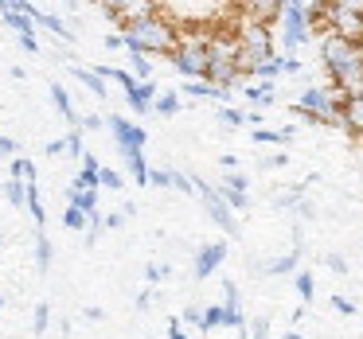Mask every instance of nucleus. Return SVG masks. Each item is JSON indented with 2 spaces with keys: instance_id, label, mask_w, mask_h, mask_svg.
I'll return each mask as SVG.
<instances>
[{
  "instance_id": "obj_1",
  "label": "nucleus",
  "mask_w": 363,
  "mask_h": 339,
  "mask_svg": "<svg viewBox=\"0 0 363 339\" xmlns=\"http://www.w3.org/2000/svg\"><path fill=\"white\" fill-rule=\"evenodd\" d=\"M121 40H125V51L172 55L176 40H180V28L157 12V16H145V20H137V24H125V28H121Z\"/></svg>"
},
{
  "instance_id": "obj_2",
  "label": "nucleus",
  "mask_w": 363,
  "mask_h": 339,
  "mask_svg": "<svg viewBox=\"0 0 363 339\" xmlns=\"http://www.w3.org/2000/svg\"><path fill=\"white\" fill-rule=\"evenodd\" d=\"M207 40H211L207 28H180V40H176L168 63H172L184 79H207V67H211Z\"/></svg>"
},
{
  "instance_id": "obj_3",
  "label": "nucleus",
  "mask_w": 363,
  "mask_h": 339,
  "mask_svg": "<svg viewBox=\"0 0 363 339\" xmlns=\"http://www.w3.org/2000/svg\"><path fill=\"white\" fill-rule=\"evenodd\" d=\"M320 63H324V71H328V79H340V74L355 71V67H363L359 63V43L344 40V35L324 32V40H320Z\"/></svg>"
},
{
  "instance_id": "obj_4",
  "label": "nucleus",
  "mask_w": 363,
  "mask_h": 339,
  "mask_svg": "<svg viewBox=\"0 0 363 339\" xmlns=\"http://www.w3.org/2000/svg\"><path fill=\"white\" fill-rule=\"evenodd\" d=\"M196 180V195H199V203H203V211L211 214V222L219 230H227L230 238H238L242 230H238V219H235V211H230V203L223 199V191L219 188H211V183L203 180V176H191Z\"/></svg>"
},
{
  "instance_id": "obj_5",
  "label": "nucleus",
  "mask_w": 363,
  "mask_h": 339,
  "mask_svg": "<svg viewBox=\"0 0 363 339\" xmlns=\"http://www.w3.org/2000/svg\"><path fill=\"white\" fill-rule=\"evenodd\" d=\"M277 24H281L285 51H297L301 43H308V35H313V24H308V0H285Z\"/></svg>"
},
{
  "instance_id": "obj_6",
  "label": "nucleus",
  "mask_w": 363,
  "mask_h": 339,
  "mask_svg": "<svg viewBox=\"0 0 363 339\" xmlns=\"http://www.w3.org/2000/svg\"><path fill=\"white\" fill-rule=\"evenodd\" d=\"M230 32L238 35V43L258 55H277L274 51V35H269V24H262L258 16H246V12H235L230 16Z\"/></svg>"
},
{
  "instance_id": "obj_7",
  "label": "nucleus",
  "mask_w": 363,
  "mask_h": 339,
  "mask_svg": "<svg viewBox=\"0 0 363 339\" xmlns=\"http://www.w3.org/2000/svg\"><path fill=\"white\" fill-rule=\"evenodd\" d=\"M324 32L344 35V40H352V43H363V12L340 8V4H328V0H324Z\"/></svg>"
},
{
  "instance_id": "obj_8",
  "label": "nucleus",
  "mask_w": 363,
  "mask_h": 339,
  "mask_svg": "<svg viewBox=\"0 0 363 339\" xmlns=\"http://www.w3.org/2000/svg\"><path fill=\"white\" fill-rule=\"evenodd\" d=\"M106 125H110L113 144H118L121 156H125V152H133V149H145V141H149V133H145V129L137 125V121L121 117V113H110V117H106Z\"/></svg>"
},
{
  "instance_id": "obj_9",
  "label": "nucleus",
  "mask_w": 363,
  "mask_h": 339,
  "mask_svg": "<svg viewBox=\"0 0 363 339\" xmlns=\"http://www.w3.org/2000/svg\"><path fill=\"white\" fill-rule=\"evenodd\" d=\"M223 261H227V242H203V246H199V253H196V261H191L196 281H207Z\"/></svg>"
},
{
  "instance_id": "obj_10",
  "label": "nucleus",
  "mask_w": 363,
  "mask_h": 339,
  "mask_svg": "<svg viewBox=\"0 0 363 339\" xmlns=\"http://www.w3.org/2000/svg\"><path fill=\"white\" fill-rule=\"evenodd\" d=\"M0 16H4V24L12 28V32H16V40H20V47L28 51V55H40V40H35V20L32 16H24V12H0Z\"/></svg>"
},
{
  "instance_id": "obj_11",
  "label": "nucleus",
  "mask_w": 363,
  "mask_h": 339,
  "mask_svg": "<svg viewBox=\"0 0 363 339\" xmlns=\"http://www.w3.org/2000/svg\"><path fill=\"white\" fill-rule=\"evenodd\" d=\"M301 258H305V250L301 246H293L289 253H281V258H274V261H250V273H266V277H293L301 269Z\"/></svg>"
},
{
  "instance_id": "obj_12",
  "label": "nucleus",
  "mask_w": 363,
  "mask_h": 339,
  "mask_svg": "<svg viewBox=\"0 0 363 339\" xmlns=\"http://www.w3.org/2000/svg\"><path fill=\"white\" fill-rule=\"evenodd\" d=\"M281 8L285 0H235V12H246V16H258L262 24L274 28L281 20Z\"/></svg>"
},
{
  "instance_id": "obj_13",
  "label": "nucleus",
  "mask_w": 363,
  "mask_h": 339,
  "mask_svg": "<svg viewBox=\"0 0 363 339\" xmlns=\"http://www.w3.org/2000/svg\"><path fill=\"white\" fill-rule=\"evenodd\" d=\"M160 4L164 0H121V8H118V24L125 28V24H137V20H145V16H157L160 12Z\"/></svg>"
},
{
  "instance_id": "obj_14",
  "label": "nucleus",
  "mask_w": 363,
  "mask_h": 339,
  "mask_svg": "<svg viewBox=\"0 0 363 339\" xmlns=\"http://www.w3.org/2000/svg\"><path fill=\"white\" fill-rule=\"evenodd\" d=\"M340 129L347 137H359L363 141V98H344L340 102Z\"/></svg>"
},
{
  "instance_id": "obj_15",
  "label": "nucleus",
  "mask_w": 363,
  "mask_h": 339,
  "mask_svg": "<svg viewBox=\"0 0 363 339\" xmlns=\"http://www.w3.org/2000/svg\"><path fill=\"white\" fill-rule=\"evenodd\" d=\"M157 82L152 79H145V82H137L133 90H125V102H129V110L137 113V117H141V113H149L152 110V102H157Z\"/></svg>"
},
{
  "instance_id": "obj_16",
  "label": "nucleus",
  "mask_w": 363,
  "mask_h": 339,
  "mask_svg": "<svg viewBox=\"0 0 363 339\" xmlns=\"http://www.w3.org/2000/svg\"><path fill=\"white\" fill-rule=\"evenodd\" d=\"M51 102H55V110L67 117V125H71V129H82V113L71 105V94H67L59 82H51Z\"/></svg>"
},
{
  "instance_id": "obj_17",
  "label": "nucleus",
  "mask_w": 363,
  "mask_h": 339,
  "mask_svg": "<svg viewBox=\"0 0 363 339\" xmlns=\"http://www.w3.org/2000/svg\"><path fill=\"white\" fill-rule=\"evenodd\" d=\"M67 203L82 207L86 214H98V188H79V183H71V191H67Z\"/></svg>"
},
{
  "instance_id": "obj_18",
  "label": "nucleus",
  "mask_w": 363,
  "mask_h": 339,
  "mask_svg": "<svg viewBox=\"0 0 363 339\" xmlns=\"http://www.w3.org/2000/svg\"><path fill=\"white\" fill-rule=\"evenodd\" d=\"M180 94H184V98H223L227 90H219L215 82H207V79H184Z\"/></svg>"
},
{
  "instance_id": "obj_19",
  "label": "nucleus",
  "mask_w": 363,
  "mask_h": 339,
  "mask_svg": "<svg viewBox=\"0 0 363 339\" xmlns=\"http://www.w3.org/2000/svg\"><path fill=\"white\" fill-rule=\"evenodd\" d=\"M242 94L250 98L254 105H262V110H266V105H274V82L258 79V82H250V86H242Z\"/></svg>"
},
{
  "instance_id": "obj_20",
  "label": "nucleus",
  "mask_w": 363,
  "mask_h": 339,
  "mask_svg": "<svg viewBox=\"0 0 363 339\" xmlns=\"http://www.w3.org/2000/svg\"><path fill=\"white\" fill-rule=\"evenodd\" d=\"M125 168H129V176H133L141 188H149V160H145V149L125 152Z\"/></svg>"
},
{
  "instance_id": "obj_21",
  "label": "nucleus",
  "mask_w": 363,
  "mask_h": 339,
  "mask_svg": "<svg viewBox=\"0 0 363 339\" xmlns=\"http://www.w3.org/2000/svg\"><path fill=\"white\" fill-rule=\"evenodd\" d=\"M71 74H74V79H79L94 98H106V79H102L98 71H86V67H71Z\"/></svg>"
},
{
  "instance_id": "obj_22",
  "label": "nucleus",
  "mask_w": 363,
  "mask_h": 339,
  "mask_svg": "<svg viewBox=\"0 0 363 339\" xmlns=\"http://www.w3.org/2000/svg\"><path fill=\"white\" fill-rule=\"evenodd\" d=\"M180 90H164V94H157V102H152V110H157L160 113V117H176V113H180Z\"/></svg>"
},
{
  "instance_id": "obj_23",
  "label": "nucleus",
  "mask_w": 363,
  "mask_h": 339,
  "mask_svg": "<svg viewBox=\"0 0 363 339\" xmlns=\"http://www.w3.org/2000/svg\"><path fill=\"white\" fill-rule=\"evenodd\" d=\"M51 261H55V246H51V238L40 230V238H35V269H40V273H48Z\"/></svg>"
},
{
  "instance_id": "obj_24",
  "label": "nucleus",
  "mask_w": 363,
  "mask_h": 339,
  "mask_svg": "<svg viewBox=\"0 0 363 339\" xmlns=\"http://www.w3.org/2000/svg\"><path fill=\"white\" fill-rule=\"evenodd\" d=\"M35 24H40V28H48L51 35H59V40H67V43L74 40L71 24H63V20H59V16H51V12H40V16H35Z\"/></svg>"
},
{
  "instance_id": "obj_25",
  "label": "nucleus",
  "mask_w": 363,
  "mask_h": 339,
  "mask_svg": "<svg viewBox=\"0 0 363 339\" xmlns=\"http://www.w3.org/2000/svg\"><path fill=\"white\" fill-rule=\"evenodd\" d=\"M4 199H9L12 207H28V180L9 176V180H4Z\"/></svg>"
},
{
  "instance_id": "obj_26",
  "label": "nucleus",
  "mask_w": 363,
  "mask_h": 339,
  "mask_svg": "<svg viewBox=\"0 0 363 339\" xmlns=\"http://www.w3.org/2000/svg\"><path fill=\"white\" fill-rule=\"evenodd\" d=\"M215 328H227V308L223 304L203 308V316H199V331H215Z\"/></svg>"
},
{
  "instance_id": "obj_27",
  "label": "nucleus",
  "mask_w": 363,
  "mask_h": 339,
  "mask_svg": "<svg viewBox=\"0 0 363 339\" xmlns=\"http://www.w3.org/2000/svg\"><path fill=\"white\" fill-rule=\"evenodd\" d=\"M293 289H297V297L308 304V300L316 297V277L308 273V269H297V273H293Z\"/></svg>"
},
{
  "instance_id": "obj_28",
  "label": "nucleus",
  "mask_w": 363,
  "mask_h": 339,
  "mask_svg": "<svg viewBox=\"0 0 363 339\" xmlns=\"http://www.w3.org/2000/svg\"><path fill=\"white\" fill-rule=\"evenodd\" d=\"M250 141L254 144H285V141H293V125L289 129H277V133H274V129H254Z\"/></svg>"
},
{
  "instance_id": "obj_29",
  "label": "nucleus",
  "mask_w": 363,
  "mask_h": 339,
  "mask_svg": "<svg viewBox=\"0 0 363 339\" xmlns=\"http://www.w3.org/2000/svg\"><path fill=\"white\" fill-rule=\"evenodd\" d=\"M9 176H16V180H28V183H35L40 180V172H35V160H28V156H16L9 164Z\"/></svg>"
},
{
  "instance_id": "obj_30",
  "label": "nucleus",
  "mask_w": 363,
  "mask_h": 339,
  "mask_svg": "<svg viewBox=\"0 0 363 339\" xmlns=\"http://www.w3.org/2000/svg\"><path fill=\"white\" fill-rule=\"evenodd\" d=\"M63 226H67V230H86V226H90V214L82 211V207L67 203V211H63Z\"/></svg>"
},
{
  "instance_id": "obj_31",
  "label": "nucleus",
  "mask_w": 363,
  "mask_h": 339,
  "mask_svg": "<svg viewBox=\"0 0 363 339\" xmlns=\"http://www.w3.org/2000/svg\"><path fill=\"white\" fill-rule=\"evenodd\" d=\"M129 67H133V74L137 79H152V63H149V55H145V51H129Z\"/></svg>"
},
{
  "instance_id": "obj_32",
  "label": "nucleus",
  "mask_w": 363,
  "mask_h": 339,
  "mask_svg": "<svg viewBox=\"0 0 363 339\" xmlns=\"http://www.w3.org/2000/svg\"><path fill=\"white\" fill-rule=\"evenodd\" d=\"M277 74H281V55H269V59H262V63H258L254 79H269V82H274Z\"/></svg>"
},
{
  "instance_id": "obj_33",
  "label": "nucleus",
  "mask_w": 363,
  "mask_h": 339,
  "mask_svg": "<svg viewBox=\"0 0 363 339\" xmlns=\"http://www.w3.org/2000/svg\"><path fill=\"white\" fill-rule=\"evenodd\" d=\"M32 328H35V339H43V331L51 328V304L43 300V304H35V320H32Z\"/></svg>"
},
{
  "instance_id": "obj_34",
  "label": "nucleus",
  "mask_w": 363,
  "mask_h": 339,
  "mask_svg": "<svg viewBox=\"0 0 363 339\" xmlns=\"http://www.w3.org/2000/svg\"><path fill=\"white\" fill-rule=\"evenodd\" d=\"M223 199H227L230 203V211H246V207H250V195H246V191H235V188H227V183H223Z\"/></svg>"
},
{
  "instance_id": "obj_35",
  "label": "nucleus",
  "mask_w": 363,
  "mask_h": 339,
  "mask_svg": "<svg viewBox=\"0 0 363 339\" xmlns=\"http://www.w3.org/2000/svg\"><path fill=\"white\" fill-rule=\"evenodd\" d=\"M149 188H172V168H149Z\"/></svg>"
},
{
  "instance_id": "obj_36",
  "label": "nucleus",
  "mask_w": 363,
  "mask_h": 339,
  "mask_svg": "<svg viewBox=\"0 0 363 339\" xmlns=\"http://www.w3.org/2000/svg\"><path fill=\"white\" fill-rule=\"evenodd\" d=\"M67 156H74V160L86 156V152H82V129H71V133H67Z\"/></svg>"
},
{
  "instance_id": "obj_37",
  "label": "nucleus",
  "mask_w": 363,
  "mask_h": 339,
  "mask_svg": "<svg viewBox=\"0 0 363 339\" xmlns=\"http://www.w3.org/2000/svg\"><path fill=\"white\" fill-rule=\"evenodd\" d=\"M219 125H230V129H235V125H246V113H238V110H230V105H223V110H219Z\"/></svg>"
},
{
  "instance_id": "obj_38",
  "label": "nucleus",
  "mask_w": 363,
  "mask_h": 339,
  "mask_svg": "<svg viewBox=\"0 0 363 339\" xmlns=\"http://www.w3.org/2000/svg\"><path fill=\"white\" fill-rule=\"evenodd\" d=\"M172 188L184 191V195H196V180H191V176H184V172H176V168H172Z\"/></svg>"
},
{
  "instance_id": "obj_39",
  "label": "nucleus",
  "mask_w": 363,
  "mask_h": 339,
  "mask_svg": "<svg viewBox=\"0 0 363 339\" xmlns=\"http://www.w3.org/2000/svg\"><path fill=\"white\" fill-rule=\"evenodd\" d=\"M102 188H110V191H121V188H125V180H121V172H113V168H102Z\"/></svg>"
},
{
  "instance_id": "obj_40",
  "label": "nucleus",
  "mask_w": 363,
  "mask_h": 339,
  "mask_svg": "<svg viewBox=\"0 0 363 339\" xmlns=\"http://www.w3.org/2000/svg\"><path fill=\"white\" fill-rule=\"evenodd\" d=\"M250 339H274V335H269V320H266V316H258V320L250 323Z\"/></svg>"
},
{
  "instance_id": "obj_41",
  "label": "nucleus",
  "mask_w": 363,
  "mask_h": 339,
  "mask_svg": "<svg viewBox=\"0 0 363 339\" xmlns=\"http://www.w3.org/2000/svg\"><path fill=\"white\" fill-rule=\"evenodd\" d=\"M324 265H328V269H332V273H340V277H344V273H347V261H344V258H340V253H324Z\"/></svg>"
},
{
  "instance_id": "obj_42",
  "label": "nucleus",
  "mask_w": 363,
  "mask_h": 339,
  "mask_svg": "<svg viewBox=\"0 0 363 339\" xmlns=\"http://www.w3.org/2000/svg\"><path fill=\"white\" fill-rule=\"evenodd\" d=\"M227 188H235V191H246V188H250V180H246V176L235 168V172H227Z\"/></svg>"
},
{
  "instance_id": "obj_43",
  "label": "nucleus",
  "mask_w": 363,
  "mask_h": 339,
  "mask_svg": "<svg viewBox=\"0 0 363 339\" xmlns=\"http://www.w3.org/2000/svg\"><path fill=\"white\" fill-rule=\"evenodd\" d=\"M168 273H172L168 265H149V269H145V281H152V285H157V281H164Z\"/></svg>"
},
{
  "instance_id": "obj_44",
  "label": "nucleus",
  "mask_w": 363,
  "mask_h": 339,
  "mask_svg": "<svg viewBox=\"0 0 363 339\" xmlns=\"http://www.w3.org/2000/svg\"><path fill=\"white\" fill-rule=\"evenodd\" d=\"M102 125H106V121L98 117V113H86V117H82V133H98Z\"/></svg>"
},
{
  "instance_id": "obj_45",
  "label": "nucleus",
  "mask_w": 363,
  "mask_h": 339,
  "mask_svg": "<svg viewBox=\"0 0 363 339\" xmlns=\"http://www.w3.org/2000/svg\"><path fill=\"white\" fill-rule=\"evenodd\" d=\"M125 219H129L125 211H113V214H106V230H121V226H125Z\"/></svg>"
},
{
  "instance_id": "obj_46",
  "label": "nucleus",
  "mask_w": 363,
  "mask_h": 339,
  "mask_svg": "<svg viewBox=\"0 0 363 339\" xmlns=\"http://www.w3.org/2000/svg\"><path fill=\"white\" fill-rule=\"evenodd\" d=\"M285 164H289V156H285V152H274V156L262 160V168H269V172H274V168H285Z\"/></svg>"
},
{
  "instance_id": "obj_47",
  "label": "nucleus",
  "mask_w": 363,
  "mask_h": 339,
  "mask_svg": "<svg viewBox=\"0 0 363 339\" xmlns=\"http://www.w3.org/2000/svg\"><path fill=\"white\" fill-rule=\"evenodd\" d=\"M332 308H336V312H344V316H355V304L347 297H332Z\"/></svg>"
},
{
  "instance_id": "obj_48",
  "label": "nucleus",
  "mask_w": 363,
  "mask_h": 339,
  "mask_svg": "<svg viewBox=\"0 0 363 339\" xmlns=\"http://www.w3.org/2000/svg\"><path fill=\"white\" fill-rule=\"evenodd\" d=\"M281 71H285V74H297V71H301V59L293 55V51H289V55H281Z\"/></svg>"
},
{
  "instance_id": "obj_49",
  "label": "nucleus",
  "mask_w": 363,
  "mask_h": 339,
  "mask_svg": "<svg viewBox=\"0 0 363 339\" xmlns=\"http://www.w3.org/2000/svg\"><path fill=\"white\" fill-rule=\"evenodd\" d=\"M94 4H98V8H102L106 16H110V20L118 16V8H121V0H94Z\"/></svg>"
},
{
  "instance_id": "obj_50",
  "label": "nucleus",
  "mask_w": 363,
  "mask_h": 339,
  "mask_svg": "<svg viewBox=\"0 0 363 339\" xmlns=\"http://www.w3.org/2000/svg\"><path fill=\"white\" fill-rule=\"evenodd\" d=\"M0 156H16V141L12 137H0Z\"/></svg>"
},
{
  "instance_id": "obj_51",
  "label": "nucleus",
  "mask_w": 363,
  "mask_h": 339,
  "mask_svg": "<svg viewBox=\"0 0 363 339\" xmlns=\"http://www.w3.org/2000/svg\"><path fill=\"white\" fill-rule=\"evenodd\" d=\"M168 339H188V331L180 328V320H172V323H168Z\"/></svg>"
},
{
  "instance_id": "obj_52",
  "label": "nucleus",
  "mask_w": 363,
  "mask_h": 339,
  "mask_svg": "<svg viewBox=\"0 0 363 339\" xmlns=\"http://www.w3.org/2000/svg\"><path fill=\"white\" fill-rule=\"evenodd\" d=\"M199 316H203V308H188V312H184V323H196L199 328Z\"/></svg>"
},
{
  "instance_id": "obj_53",
  "label": "nucleus",
  "mask_w": 363,
  "mask_h": 339,
  "mask_svg": "<svg viewBox=\"0 0 363 339\" xmlns=\"http://www.w3.org/2000/svg\"><path fill=\"white\" fill-rule=\"evenodd\" d=\"M59 152H67V141H51L48 144V156H59Z\"/></svg>"
},
{
  "instance_id": "obj_54",
  "label": "nucleus",
  "mask_w": 363,
  "mask_h": 339,
  "mask_svg": "<svg viewBox=\"0 0 363 339\" xmlns=\"http://www.w3.org/2000/svg\"><path fill=\"white\" fill-rule=\"evenodd\" d=\"M281 339H305V335H297V331H285V335Z\"/></svg>"
},
{
  "instance_id": "obj_55",
  "label": "nucleus",
  "mask_w": 363,
  "mask_h": 339,
  "mask_svg": "<svg viewBox=\"0 0 363 339\" xmlns=\"http://www.w3.org/2000/svg\"><path fill=\"white\" fill-rule=\"evenodd\" d=\"M0 12H9V0H0Z\"/></svg>"
},
{
  "instance_id": "obj_56",
  "label": "nucleus",
  "mask_w": 363,
  "mask_h": 339,
  "mask_svg": "<svg viewBox=\"0 0 363 339\" xmlns=\"http://www.w3.org/2000/svg\"><path fill=\"white\" fill-rule=\"evenodd\" d=\"M359 63H363V43H359Z\"/></svg>"
},
{
  "instance_id": "obj_57",
  "label": "nucleus",
  "mask_w": 363,
  "mask_h": 339,
  "mask_svg": "<svg viewBox=\"0 0 363 339\" xmlns=\"http://www.w3.org/2000/svg\"><path fill=\"white\" fill-rule=\"evenodd\" d=\"M0 308H4V292H0Z\"/></svg>"
},
{
  "instance_id": "obj_58",
  "label": "nucleus",
  "mask_w": 363,
  "mask_h": 339,
  "mask_svg": "<svg viewBox=\"0 0 363 339\" xmlns=\"http://www.w3.org/2000/svg\"><path fill=\"white\" fill-rule=\"evenodd\" d=\"M164 339H168V335H164Z\"/></svg>"
},
{
  "instance_id": "obj_59",
  "label": "nucleus",
  "mask_w": 363,
  "mask_h": 339,
  "mask_svg": "<svg viewBox=\"0 0 363 339\" xmlns=\"http://www.w3.org/2000/svg\"><path fill=\"white\" fill-rule=\"evenodd\" d=\"M359 331H363V328H359Z\"/></svg>"
}]
</instances>
